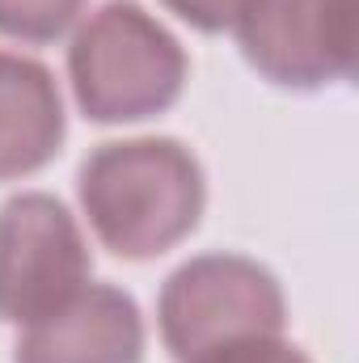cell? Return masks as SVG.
<instances>
[{
	"label": "cell",
	"instance_id": "obj_1",
	"mask_svg": "<svg viewBox=\"0 0 359 363\" xmlns=\"http://www.w3.org/2000/svg\"><path fill=\"white\" fill-rule=\"evenodd\" d=\"M77 194L97 241L127 262H148L182 245L207 207L199 157L170 135L110 140L77 174Z\"/></svg>",
	"mask_w": 359,
	"mask_h": 363
},
{
	"label": "cell",
	"instance_id": "obj_2",
	"mask_svg": "<svg viewBox=\"0 0 359 363\" xmlns=\"http://www.w3.org/2000/svg\"><path fill=\"white\" fill-rule=\"evenodd\" d=\"M68 77L89 123H144L182 97L190 60L140 0H106L72 34Z\"/></svg>",
	"mask_w": 359,
	"mask_h": 363
},
{
	"label": "cell",
	"instance_id": "obj_3",
	"mask_svg": "<svg viewBox=\"0 0 359 363\" xmlns=\"http://www.w3.org/2000/svg\"><path fill=\"white\" fill-rule=\"evenodd\" d=\"M161 342L178 363L241 338L283 334L287 300L279 279L241 254H203L165 279L157 300Z\"/></svg>",
	"mask_w": 359,
	"mask_h": 363
},
{
	"label": "cell",
	"instance_id": "obj_4",
	"mask_svg": "<svg viewBox=\"0 0 359 363\" xmlns=\"http://www.w3.org/2000/svg\"><path fill=\"white\" fill-rule=\"evenodd\" d=\"M93 258L77 216L47 190H21L0 207V321L34 325L64 308Z\"/></svg>",
	"mask_w": 359,
	"mask_h": 363
},
{
	"label": "cell",
	"instance_id": "obj_5",
	"mask_svg": "<svg viewBox=\"0 0 359 363\" xmlns=\"http://www.w3.org/2000/svg\"><path fill=\"white\" fill-rule=\"evenodd\" d=\"M245 64L279 89H326L355 72V0H245L237 17Z\"/></svg>",
	"mask_w": 359,
	"mask_h": 363
},
{
	"label": "cell",
	"instance_id": "obj_6",
	"mask_svg": "<svg viewBox=\"0 0 359 363\" xmlns=\"http://www.w3.org/2000/svg\"><path fill=\"white\" fill-rule=\"evenodd\" d=\"M13 363H144L136 296L114 283H85L64 308L21 330Z\"/></svg>",
	"mask_w": 359,
	"mask_h": 363
},
{
	"label": "cell",
	"instance_id": "obj_7",
	"mask_svg": "<svg viewBox=\"0 0 359 363\" xmlns=\"http://www.w3.org/2000/svg\"><path fill=\"white\" fill-rule=\"evenodd\" d=\"M68 135L64 97L47 64L0 51V182L47 169Z\"/></svg>",
	"mask_w": 359,
	"mask_h": 363
},
{
	"label": "cell",
	"instance_id": "obj_8",
	"mask_svg": "<svg viewBox=\"0 0 359 363\" xmlns=\"http://www.w3.org/2000/svg\"><path fill=\"white\" fill-rule=\"evenodd\" d=\"M89 0H0V34L17 43H55L72 30Z\"/></svg>",
	"mask_w": 359,
	"mask_h": 363
},
{
	"label": "cell",
	"instance_id": "obj_9",
	"mask_svg": "<svg viewBox=\"0 0 359 363\" xmlns=\"http://www.w3.org/2000/svg\"><path fill=\"white\" fill-rule=\"evenodd\" d=\"M190 363H313L300 347L283 342L279 334H267V338H241V342H228V347H216L207 355Z\"/></svg>",
	"mask_w": 359,
	"mask_h": 363
},
{
	"label": "cell",
	"instance_id": "obj_10",
	"mask_svg": "<svg viewBox=\"0 0 359 363\" xmlns=\"http://www.w3.org/2000/svg\"><path fill=\"white\" fill-rule=\"evenodd\" d=\"M161 4L186 26H194L199 34H224L237 26L245 0H161Z\"/></svg>",
	"mask_w": 359,
	"mask_h": 363
}]
</instances>
